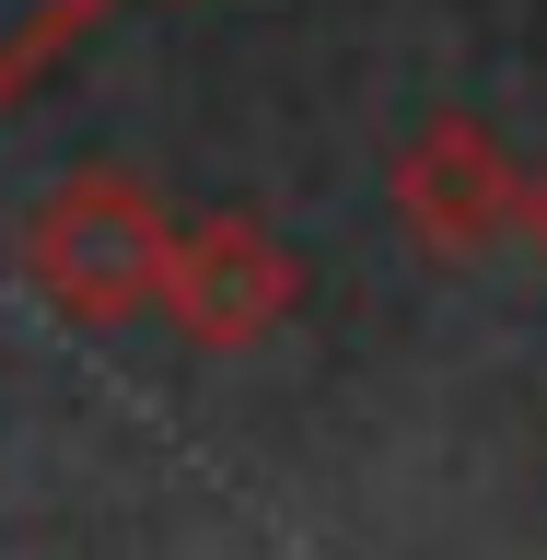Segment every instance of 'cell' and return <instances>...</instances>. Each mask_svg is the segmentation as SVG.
Listing matches in <instances>:
<instances>
[{
	"mask_svg": "<svg viewBox=\"0 0 547 560\" xmlns=\"http://www.w3.org/2000/svg\"><path fill=\"white\" fill-rule=\"evenodd\" d=\"M94 24H105V0H0V105L24 82H47Z\"/></svg>",
	"mask_w": 547,
	"mask_h": 560,
	"instance_id": "4",
	"label": "cell"
},
{
	"mask_svg": "<svg viewBox=\"0 0 547 560\" xmlns=\"http://www.w3.org/2000/svg\"><path fill=\"white\" fill-rule=\"evenodd\" d=\"M524 245H536V269H547V164L524 175Z\"/></svg>",
	"mask_w": 547,
	"mask_h": 560,
	"instance_id": "5",
	"label": "cell"
},
{
	"mask_svg": "<svg viewBox=\"0 0 547 560\" xmlns=\"http://www.w3.org/2000/svg\"><path fill=\"white\" fill-rule=\"evenodd\" d=\"M164 269H175V222L164 199L117 164H82L59 175L24 222V280L70 327H129L140 304H164Z\"/></svg>",
	"mask_w": 547,
	"mask_h": 560,
	"instance_id": "1",
	"label": "cell"
},
{
	"mask_svg": "<svg viewBox=\"0 0 547 560\" xmlns=\"http://www.w3.org/2000/svg\"><path fill=\"white\" fill-rule=\"evenodd\" d=\"M292 304H304V257H292L257 210H199V222H175L164 315L199 350H257Z\"/></svg>",
	"mask_w": 547,
	"mask_h": 560,
	"instance_id": "3",
	"label": "cell"
},
{
	"mask_svg": "<svg viewBox=\"0 0 547 560\" xmlns=\"http://www.w3.org/2000/svg\"><path fill=\"white\" fill-rule=\"evenodd\" d=\"M396 222H408L419 257L466 269V257H489L501 234H524V164L478 129V117L443 105V117H419L408 152H396Z\"/></svg>",
	"mask_w": 547,
	"mask_h": 560,
	"instance_id": "2",
	"label": "cell"
}]
</instances>
